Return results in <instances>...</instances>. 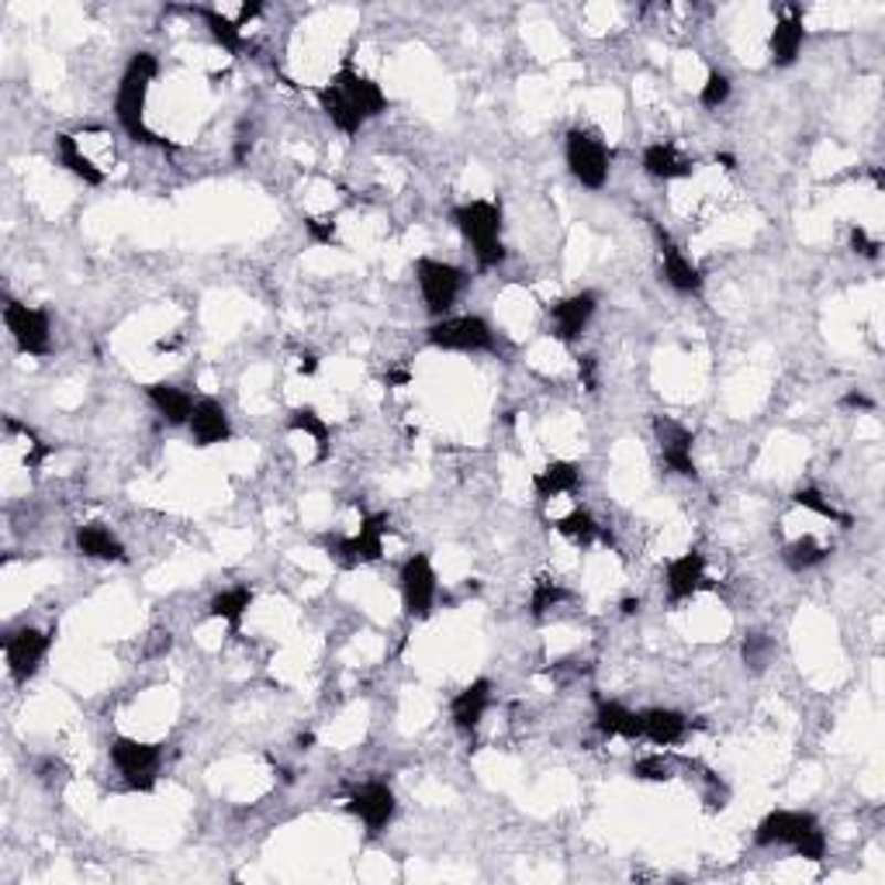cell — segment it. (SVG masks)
<instances>
[{
  "label": "cell",
  "mask_w": 885,
  "mask_h": 885,
  "mask_svg": "<svg viewBox=\"0 0 885 885\" xmlns=\"http://www.w3.org/2000/svg\"><path fill=\"white\" fill-rule=\"evenodd\" d=\"M156 76H159V60L152 56V52H136V56H128L125 73L118 80V91H115V118L128 131V139H136L139 146H164L167 149V143L146 125V101H149V87H152Z\"/></svg>",
  "instance_id": "6da1fadb"
},
{
  "label": "cell",
  "mask_w": 885,
  "mask_h": 885,
  "mask_svg": "<svg viewBox=\"0 0 885 885\" xmlns=\"http://www.w3.org/2000/svg\"><path fill=\"white\" fill-rule=\"evenodd\" d=\"M758 847H792V854L807 857V862H823L826 857V834L820 830V820L802 810H775L768 813L755 830Z\"/></svg>",
  "instance_id": "7a4b0ae2"
},
{
  "label": "cell",
  "mask_w": 885,
  "mask_h": 885,
  "mask_svg": "<svg viewBox=\"0 0 885 885\" xmlns=\"http://www.w3.org/2000/svg\"><path fill=\"white\" fill-rule=\"evenodd\" d=\"M453 225L461 229V235L471 243L474 260L481 271H495V266L505 260V243H502V208L495 201H467L453 208Z\"/></svg>",
  "instance_id": "3957f363"
},
{
  "label": "cell",
  "mask_w": 885,
  "mask_h": 885,
  "mask_svg": "<svg viewBox=\"0 0 885 885\" xmlns=\"http://www.w3.org/2000/svg\"><path fill=\"white\" fill-rule=\"evenodd\" d=\"M425 339L429 346H436V350H446V354H492L498 346L495 329L481 315L436 318L433 326L425 329Z\"/></svg>",
  "instance_id": "277c9868"
},
{
  "label": "cell",
  "mask_w": 885,
  "mask_h": 885,
  "mask_svg": "<svg viewBox=\"0 0 885 885\" xmlns=\"http://www.w3.org/2000/svg\"><path fill=\"white\" fill-rule=\"evenodd\" d=\"M565 159L571 177L588 187V191H602L612 167V149L602 143L599 131L592 128H571L565 139Z\"/></svg>",
  "instance_id": "5b68a950"
},
{
  "label": "cell",
  "mask_w": 885,
  "mask_h": 885,
  "mask_svg": "<svg viewBox=\"0 0 885 885\" xmlns=\"http://www.w3.org/2000/svg\"><path fill=\"white\" fill-rule=\"evenodd\" d=\"M112 765L118 768L128 792H152L164 765V744H149L136 737H115L112 740Z\"/></svg>",
  "instance_id": "8992f818"
},
{
  "label": "cell",
  "mask_w": 885,
  "mask_h": 885,
  "mask_svg": "<svg viewBox=\"0 0 885 885\" xmlns=\"http://www.w3.org/2000/svg\"><path fill=\"white\" fill-rule=\"evenodd\" d=\"M415 281H419V291H422L425 312L433 318H446L453 302L461 298V291L467 284V274L461 271L457 263L422 256V260H415Z\"/></svg>",
  "instance_id": "52a82bcc"
},
{
  "label": "cell",
  "mask_w": 885,
  "mask_h": 885,
  "mask_svg": "<svg viewBox=\"0 0 885 885\" xmlns=\"http://www.w3.org/2000/svg\"><path fill=\"white\" fill-rule=\"evenodd\" d=\"M388 516H364L360 529L354 536H333L329 540V557L336 560L339 568H360V565H373V560L384 557V536H388Z\"/></svg>",
  "instance_id": "ba28073f"
},
{
  "label": "cell",
  "mask_w": 885,
  "mask_h": 885,
  "mask_svg": "<svg viewBox=\"0 0 885 885\" xmlns=\"http://www.w3.org/2000/svg\"><path fill=\"white\" fill-rule=\"evenodd\" d=\"M398 584H401V605H405L409 620H429L436 605V592H440V578L429 554H412L398 571Z\"/></svg>",
  "instance_id": "9c48e42d"
},
{
  "label": "cell",
  "mask_w": 885,
  "mask_h": 885,
  "mask_svg": "<svg viewBox=\"0 0 885 885\" xmlns=\"http://www.w3.org/2000/svg\"><path fill=\"white\" fill-rule=\"evenodd\" d=\"M4 326L14 339V346L29 357H45L52 350V326L42 308H32L18 298L4 302Z\"/></svg>",
  "instance_id": "30bf717a"
},
{
  "label": "cell",
  "mask_w": 885,
  "mask_h": 885,
  "mask_svg": "<svg viewBox=\"0 0 885 885\" xmlns=\"http://www.w3.org/2000/svg\"><path fill=\"white\" fill-rule=\"evenodd\" d=\"M52 647V633L49 630H35V626H21L14 633L4 636V661H8V675L24 685L29 678L39 675V667L45 661Z\"/></svg>",
  "instance_id": "8fae6325"
},
{
  "label": "cell",
  "mask_w": 885,
  "mask_h": 885,
  "mask_svg": "<svg viewBox=\"0 0 885 885\" xmlns=\"http://www.w3.org/2000/svg\"><path fill=\"white\" fill-rule=\"evenodd\" d=\"M398 799L388 782H367L346 796V813L357 816L370 834H381V830L394 820Z\"/></svg>",
  "instance_id": "7c38bea8"
},
{
  "label": "cell",
  "mask_w": 885,
  "mask_h": 885,
  "mask_svg": "<svg viewBox=\"0 0 885 885\" xmlns=\"http://www.w3.org/2000/svg\"><path fill=\"white\" fill-rule=\"evenodd\" d=\"M654 436H657V450H661V461L667 464V471H675L678 477H688V481L699 477V467H695V457H692L695 436L688 433L682 422L667 419V415H657L654 419Z\"/></svg>",
  "instance_id": "4fadbf2b"
},
{
  "label": "cell",
  "mask_w": 885,
  "mask_h": 885,
  "mask_svg": "<svg viewBox=\"0 0 885 885\" xmlns=\"http://www.w3.org/2000/svg\"><path fill=\"white\" fill-rule=\"evenodd\" d=\"M333 84L343 91L346 101L354 104V112H357L364 122H370V118H378V115L388 112V94L381 91V84H378V80L364 76L360 70H354L350 60H346V63L339 66V73L333 76Z\"/></svg>",
  "instance_id": "5bb4252c"
},
{
  "label": "cell",
  "mask_w": 885,
  "mask_h": 885,
  "mask_svg": "<svg viewBox=\"0 0 885 885\" xmlns=\"http://www.w3.org/2000/svg\"><path fill=\"white\" fill-rule=\"evenodd\" d=\"M596 308H599V294L596 291L568 294V298H560L557 305H550V333L560 343H578L581 333L588 329V322H592Z\"/></svg>",
  "instance_id": "9a60e30c"
},
{
  "label": "cell",
  "mask_w": 885,
  "mask_h": 885,
  "mask_svg": "<svg viewBox=\"0 0 885 885\" xmlns=\"http://www.w3.org/2000/svg\"><path fill=\"white\" fill-rule=\"evenodd\" d=\"M654 235H657V246H661V277L667 281V287L678 291V294H688V298L692 294H699L703 291L699 266L682 253V246L661 225H654Z\"/></svg>",
  "instance_id": "2e32d148"
},
{
  "label": "cell",
  "mask_w": 885,
  "mask_h": 885,
  "mask_svg": "<svg viewBox=\"0 0 885 885\" xmlns=\"http://www.w3.org/2000/svg\"><path fill=\"white\" fill-rule=\"evenodd\" d=\"M664 584H667V602L672 605L695 599L699 596V588L706 584V557L699 550H685L682 557L667 560Z\"/></svg>",
  "instance_id": "e0dca14e"
},
{
  "label": "cell",
  "mask_w": 885,
  "mask_h": 885,
  "mask_svg": "<svg viewBox=\"0 0 885 885\" xmlns=\"http://www.w3.org/2000/svg\"><path fill=\"white\" fill-rule=\"evenodd\" d=\"M187 429H191L194 446H219V443L232 440V422H229V412L219 398H198Z\"/></svg>",
  "instance_id": "ac0fdd59"
},
{
  "label": "cell",
  "mask_w": 885,
  "mask_h": 885,
  "mask_svg": "<svg viewBox=\"0 0 885 885\" xmlns=\"http://www.w3.org/2000/svg\"><path fill=\"white\" fill-rule=\"evenodd\" d=\"M802 45H807V24H802V14L792 8L779 21H775V29H771V39H768L771 63L782 66V70L792 66L799 60Z\"/></svg>",
  "instance_id": "d6986e66"
},
{
  "label": "cell",
  "mask_w": 885,
  "mask_h": 885,
  "mask_svg": "<svg viewBox=\"0 0 885 885\" xmlns=\"http://www.w3.org/2000/svg\"><path fill=\"white\" fill-rule=\"evenodd\" d=\"M492 706V682L488 678H477L471 682L467 688H461L457 695H453V703H450V719H453V727L457 730H477L481 727V719H485Z\"/></svg>",
  "instance_id": "ffe728a7"
},
{
  "label": "cell",
  "mask_w": 885,
  "mask_h": 885,
  "mask_svg": "<svg viewBox=\"0 0 885 885\" xmlns=\"http://www.w3.org/2000/svg\"><path fill=\"white\" fill-rule=\"evenodd\" d=\"M640 727H643V740H651L657 747H678L688 737V719L678 709H643L640 713Z\"/></svg>",
  "instance_id": "44dd1931"
},
{
  "label": "cell",
  "mask_w": 885,
  "mask_h": 885,
  "mask_svg": "<svg viewBox=\"0 0 885 885\" xmlns=\"http://www.w3.org/2000/svg\"><path fill=\"white\" fill-rule=\"evenodd\" d=\"M643 170H647V177L664 180V183L685 180L695 173V159L682 156L678 146H672V143H654V146L643 149Z\"/></svg>",
  "instance_id": "7402d4cb"
},
{
  "label": "cell",
  "mask_w": 885,
  "mask_h": 885,
  "mask_svg": "<svg viewBox=\"0 0 885 885\" xmlns=\"http://www.w3.org/2000/svg\"><path fill=\"white\" fill-rule=\"evenodd\" d=\"M581 485V471L575 461H550L544 471L533 474V492L540 502H554L560 495H575Z\"/></svg>",
  "instance_id": "603a6c76"
},
{
  "label": "cell",
  "mask_w": 885,
  "mask_h": 885,
  "mask_svg": "<svg viewBox=\"0 0 885 885\" xmlns=\"http://www.w3.org/2000/svg\"><path fill=\"white\" fill-rule=\"evenodd\" d=\"M146 398L152 401V409L164 415L170 425H187V422H191L194 405H198L191 391H183L177 384H167V381L146 384Z\"/></svg>",
  "instance_id": "cb8c5ba5"
},
{
  "label": "cell",
  "mask_w": 885,
  "mask_h": 885,
  "mask_svg": "<svg viewBox=\"0 0 885 885\" xmlns=\"http://www.w3.org/2000/svg\"><path fill=\"white\" fill-rule=\"evenodd\" d=\"M596 730L602 737H623V740H640L643 737V727H640V713L626 709L623 703H609V699H599L596 703Z\"/></svg>",
  "instance_id": "d4e9b609"
},
{
  "label": "cell",
  "mask_w": 885,
  "mask_h": 885,
  "mask_svg": "<svg viewBox=\"0 0 885 885\" xmlns=\"http://www.w3.org/2000/svg\"><path fill=\"white\" fill-rule=\"evenodd\" d=\"M253 602H256L253 588L235 584V588H225V592H219L208 602V615H211V620H222L232 633H239V626H243Z\"/></svg>",
  "instance_id": "484cf974"
},
{
  "label": "cell",
  "mask_w": 885,
  "mask_h": 885,
  "mask_svg": "<svg viewBox=\"0 0 885 885\" xmlns=\"http://www.w3.org/2000/svg\"><path fill=\"white\" fill-rule=\"evenodd\" d=\"M76 550L91 560H125V544L104 523H84L76 529Z\"/></svg>",
  "instance_id": "4316f807"
},
{
  "label": "cell",
  "mask_w": 885,
  "mask_h": 885,
  "mask_svg": "<svg viewBox=\"0 0 885 885\" xmlns=\"http://www.w3.org/2000/svg\"><path fill=\"white\" fill-rule=\"evenodd\" d=\"M315 97H318V107H322V115H326L329 122H333V128H339L343 136H357V131L364 128V118L354 112V104L343 97V91L333 84H322L318 91H315Z\"/></svg>",
  "instance_id": "83f0119b"
},
{
  "label": "cell",
  "mask_w": 885,
  "mask_h": 885,
  "mask_svg": "<svg viewBox=\"0 0 885 885\" xmlns=\"http://www.w3.org/2000/svg\"><path fill=\"white\" fill-rule=\"evenodd\" d=\"M56 156H60V164L76 177V180H84L91 187H101L104 183V170L94 167V159L84 156V149H80L76 136H70V131H60L56 136Z\"/></svg>",
  "instance_id": "f1b7e54d"
},
{
  "label": "cell",
  "mask_w": 885,
  "mask_h": 885,
  "mask_svg": "<svg viewBox=\"0 0 885 885\" xmlns=\"http://www.w3.org/2000/svg\"><path fill=\"white\" fill-rule=\"evenodd\" d=\"M287 429H291V433H305V436L315 440V461H326L329 457V440H333L329 422L322 419L312 405L294 409L291 419H287Z\"/></svg>",
  "instance_id": "f546056e"
},
{
  "label": "cell",
  "mask_w": 885,
  "mask_h": 885,
  "mask_svg": "<svg viewBox=\"0 0 885 885\" xmlns=\"http://www.w3.org/2000/svg\"><path fill=\"white\" fill-rule=\"evenodd\" d=\"M194 14L208 24V32H211V39L219 42L229 56H239V52L246 49V39H243V29H239V24L232 21V18H225L222 11H214V8H194Z\"/></svg>",
  "instance_id": "4dcf8cb0"
},
{
  "label": "cell",
  "mask_w": 885,
  "mask_h": 885,
  "mask_svg": "<svg viewBox=\"0 0 885 885\" xmlns=\"http://www.w3.org/2000/svg\"><path fill=\"white\" fill-rule=\"evenodd\" d=\"M826 554H830V547H823L816 536H796L792 544H786L782 547V560H786V568L789 571H796V575H802V571H813L816 565H823L826 560Z\"/></svg>",
  "instance_id": "1f68e13d"
},
{
  "label": "cell",
  "mask_w": 885,
  "mask_h": 885,
  "mask_svg": "<svg viewBox=\"0 0 885 885\" xmlns=\"http://www.w3.org/2000/svg\"><path fill=\"white\" fill-rule=\"evenodd\" d=\"M554 529H557L560 536H565V540L578 544V547L596 544L599 536L605 533V529L596 523V516H592V513H584V508H575V513H568L565 519H557V523H554Z\"/></svg>",
  "instance_id": "d6a6232c"
},
{
  "label": "cell",
  "mask_w": 885,
  "mask_h": 885,
  "mask_svg": "<svg viewBox=\"0 0 885 885\" xmlns=\"http://www.w3.org/2000/svg\"><path fill=\"white\" fill-rule=\"evenodd\" d=\"M792 505L807 508V513H813V516H820L826 523H837L841 529H851L854 526V519L847 513H841V508L830 502L823 492H816V488H799V492H792Z\"/></svg>",
  "instance_id": "836d02e7"
},
{
  "label": "cell",
  "mask_w": 885,
  "mask_h": 885,
  "mask_svg": "<svg viewBox=\"0 0 885 885\" xmlns=\"http://www.w3.org/2000/svg\"><path fill=\"white\" fill-rule=\"evenodd\" d=\"M734 94V84H730V76L727 73H719V70H709L706 76V84L699 91V104L706 107V112H716V107H723L730 101Z\"/></svg>",
  "instance_id": "e575fe53"
},
{
  "label": "cell",
  "mask_w": 885,
  "mask_h": 885,
  "mask_svg": "<svg viewBox=\"0 0 885 885\" xmlns=\"http://www.w3.org/2000/svg\"><path fill=\"white\" fill-rule=\"evenodd\" d=\"M568 599V592L565 588H560L557 581H550V578H540L533 584V599H529V612L533 615H547L550 609H557L560 602Z\"/></svg>",
  "instance_id": "d590c367"
},
{
  "label": "cell",
  "mask_w": 885,
  "mask_h": 885,
  "mask_svg": "<svg viewBox=\"0 0 885 885\" xmlns=\"http://www.w3.org/2000/svg\"><path fill=\"white\" fill-rule=\"evenodd\" d=\"M633 775L643 782H667L672 779V761H667L664 755H647L633 765Z\"/></svg>",
  "instance_id": "8d00e7d4"
},
{
  "label": "cell",
  "mask_w": 885,
  "mask_h": 885,
  "mask_svg": "<svg viewBox=\"0 0 885 885\" xmlns=\"http://www.w3.org/2000/svg\"><path fill=\"white\" fill-rule=\"evenodd\" d=\"M771 640L765 636V633H755V636H747L744 640V661L755 667V672H761V667L768 664V657H771Z\"/></svg>",
  "instance_id": "74e56055"
},
{
  "label": "cell",
  "mask_w": 885,
  "mask_h": 885,
  "mask_svg": "<svg viewBox=\"0 0 885 885\" xmlns=\"http://www.w3.org/2000/svg\"><path fill=\"white\" fill-rule=\"evenodd\" d=\"M851 250H854L857 256L875 260V256L882 253V243H878V239H872L862 225H857V229H851Z\"/></svg>",
  "instance_id": "f35d334b"
},
{
  "label": "cell",
  "mask_w": 885,
  "mask_h": 885,
  "mask_svg": "<svg viewBox=\"0 0 885 885\" xmlns=\"http://www.w3.org/2000/svg\"><path fill=\"white\" fill-rule=\"evenodd\" d=\"M305 232L315 239V243H322V246H336V243H339V239H336V225H333V222L305 219Z\"/></svg>",
  "instance_id": "ab89813d"
},
{
  "label": "cell",
  "mask_w": 885,
  "mask_h": 885,
  "mask_svg": "<svg viewBox=\"0 0 885 885\" xmlns=\"http://www.w3.org/2000/svg\"><path fill=\"white\" fill-rule=\"evenodd\" d=\"M578 373L584 381V391H599V378H596V357H581L578 360Z\"/></svg>",
  "instance_id": "60d3db41"
},
{
  "label": "cell",
  "mask_w": 885,
  "mask_h": 885,
  "mask_svg": "<svg viewBox=\"0 0 885 885\" xmlns=\"http://www.w3.org/2000/svg\"><path fill=\"white\" fill-rule=\"evenodd\" d=\"M844 405H847V409H875L865 394H847V398H844Z\"/></svg>",
  "instance_id": "b9f144b4"
},
{
  "label": "cell",
  "mask_w": 885,
  "mask_h": 885,
  "mask_svg": "<svg viewBox=\"0 0 885 885\" xmlns=\"http://www.w3.org/2000/svg\"><path fill=\"white\" fill-rule=\"evenodd\" d=\"M298 370H302V373H308V378H312V373L318 370V357H315V354H305V357H302V364H298Z\"/></svg>",
  "instance_id": "7bdbcfd3"
},
{
  "label": "cell",
  "mask_w": 885,
  "mask_h": 885,
  "mask_svg": "<svg viewBox=\"0 0 885 885\" xmlns=\"http://www.w3.org/2000/svg\"><path fill=\"white\" fill-rule=\"evenodd\" d=\"M409 381H412V373H405V370L388 373V384H409Z\"/></svg>",
  "instance_id": "ee69618b"
},
{
  "label": "cell",
  "mask_w": 885,
  "mask_h": 885,
  "mask_svg": "<svg viewBox=\"0 0 885 885\" xmlns=\"http://www.w3.org/2000/svg\"><path fill=\"white\" fill-rule=\"evenodd\" d=\"M716 164H723L727 170H734V156H727V152H716Z\"/></svg>",
  "instance_id": "f6af8a7d"
},
{
  "label": "cell",
  "mask_w": 885,
  "mask_h": 885,
  "mask_svg": "<svg viewBox=\"0 0 885 885\" xmlns=\"http://www.w3.org/2000/svg\"><path fill=\"white\" fill-rule=\"evenodd\" d=\"M640 609V602L636 599H623V615H633Z\"/></svg>",
  "instance_id": "bcb514c9"
}]
</instances>
